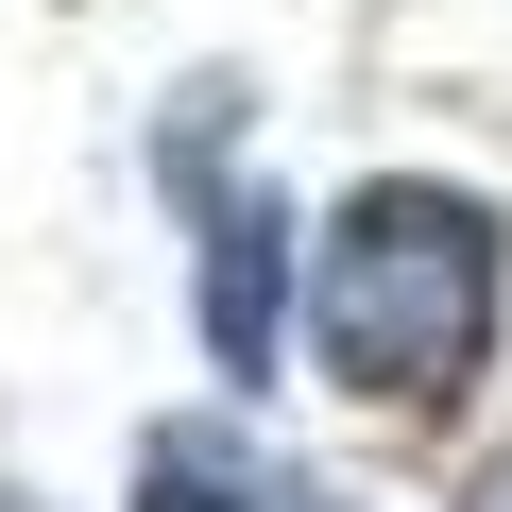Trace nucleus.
Wrapping results in <instances>:
<instances>
[{
    "label": "nucleus",
    "instance_id": "f257e3e1",
    "mask_svg": "<svg viewBox=\"0 0 512 512\" xmlns=\"http://www.w3.org/2000/svg\"><path fill=\"white\" fill-rule=\"evenodd\" d=\"M495 308H512V222L444 171H359L308 222V359L376 410H444L495 359Z\"/></svg>",
    "mask_w": 512,
    "mask_h": 512
},
{
    "label": "nucleus",
    "instance_id": "20e7f679",
    "mask_svg": "<svg viewBox=\"0 0 512 512\" xmlns=\"http://www.w3.org/2000/svg\"><path fill=\"white\" fill-rule=\"evenodd\" d=\"M274 512H359V495L342 478H274Z\"/></svg>",
    "mask_w": 512,
    "mask_h": 512
},
{
    "label": "nucleus",
    "instance_id": "f03ea898",
    "mask_svg": "<svg viewBox=\"0 0 512 512\" xmlns=\"http://www.w3.org/2000/svg\"><path fill=\"white\" fill-rule=\"evenodd\" d=\"M291 308H308V222L274 188H205L188 205V325H205V376L256 393L291 359Z\"/></svg>",
    "mask_w": 512,
    "mask_h": 512
},
{
    "label": "nucleus",
    "instance_id": "423d86ee",
    "mask_svg": "<svg viewBox=\"0 0 512 512\" xmlns=\"http://www.w3.org/2000/svg\"><path fill=\"white\" fill-rule=\"evenodd\" d=\"M0 512H35V495H0Z\"/></svg>",
    "mask_w": 512,
    "mask_h": 512
},
{
    "label": "nucleus",
    "instance_id": "39448f33",
    "mask_svg": "<svg viewBox=\"0 0 512 512\" xmlns=\"http://www.w3.org/2000/svg\"><path fill=\"white\" fill-rule=\"evenodd\" d=\"M461 512H512V444H495V461H478V478H461Z\"/></svg>",
    "mask_w": 512,
    "mask_h": 512
},
{
    "label": "nucleus",
    "instance_id": "7ed1b4c3",
    "mask_svg": "<svg viewBox=\"0 0 512 512\" xmlns=\"http://www.w3.org/2000/svg\"><path fill=\"white\" fill-rule=\"evenodd\" d=\"M120 512H274V461H256L239 427H205V410H171L154 444H137V495Z\"/></svg>",
    "mask_w": 512,
    "mask_h": 512
}]
</instances>
